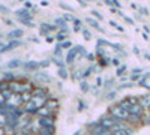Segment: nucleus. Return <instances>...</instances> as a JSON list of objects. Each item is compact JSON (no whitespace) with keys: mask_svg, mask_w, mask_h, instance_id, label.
Returning <instances> with one entry per match:
<instances>
[{"mask_svg":"<svg viewBox=\"0 0 150 135\" xmlns=\"http://www.w3.org/2000/svg\"><path fill=\"white\" fill-rule=\"evenodd\" d=\"M56 24H57L59 27H62V29H63V32L66 33L68 27H66V23H65V20H63V18H57V20H56Z\"/></svg>","mask_w":150,"mask_h":135,"instance_id":"21","label":"nucleus"},{"mask_svg":"<svg viewBox=\"0 0 150 135\" xmlns=\"http://www.w3.org/2000/svg\"><path fill=\"white\" fill-rule=\"evenodd\" d=\"M8 123V120H6V116H3L2 113H0V128H3L5 125Z\"/></svg>","mask_w":150,"mask_h":135,"instance_id":"26","label":"nucleus"},{"mask_svg":"<svg viewBox=\"0 0 150 135\" xmlns=\"http://www.w3.org/2000/svg\"><path fill=\"white\" fill-rule=\"evenodd\" d=\"M2 78H3L5 81H14V80H15V74H12V72H5L3 75H2Z\"/></svg>","mask_w":150,"mask_h":135,"instance_id":"20","label":"nucleus"},{"mask_svg":"<svg viewBox=\"0 0 150 135\" xmlns=\"http://www.w3.org/2000/svg\"><path fill=\"white\" fill-rule=\"evenodd\" d=\"M80 89H81L83 93H87V92L90 90V86H89V83H87L86 80H81V83H80Z\"/></svg>","mask_w":150,"mask_h":135,"instance_id":"19","label":"nucleus"},{"mask_svg":"<svg viewBox=\"0 0 150 135\" xmlns=\"http://www.w3.org/2000/svg\"><path fill=\"white\" fill-rule=\"evenodd\" d=\"M87 132H89V135H111L110 129H105L99 125V120L93 122V123L87 126Z\"/></svg>","mask_w":150,"mask_h":135,"instance_id":"3","label":"nucleus"},{"mask_svg":"<svg viewBox=\"0 0 150 135\" xmlns=\"http://www.w3.org/2000/svg\"><path fill=\"white\" fill-rule=\"evenodd\" d=\"M0 93H2V96H3V99H5V102L9 99V98L12 96V95H14V92H12L11 89H8V90H3V92H0Z\"/></svg>","mask_w":150,"mask_h":135,"instance_id":"22","label":"nucleus"},{"mask_svg":"<svg viewBox=\"0 0 150 135\" xmlns=\"http://www.w3.org/2000/svg\"><path fill=\"white\" fill-rule=\"evenodd\" d=\"M9 108H20V107H23L24 105V102H23V98H21V95H17V93H14L9 99L5 102Z\"/></svg>","mask_w":150,"mask_h":135,"instance_id":"6","label":"nucleus"},{"mask_svg":"<svg viewBox=\"0 0 150 135\" xmlns=\"http://www.w3.org/2000/svg\"><path fill=\"white\" fill-rule=\"evenodd\" d=\"M23 35H24V32L21 30V29H14L9 35H8V38L12 41V39H20V38H23Z\"/></svg>","mask_w":150,"mask_h":135,"instance_id":"14","label":"nucleus"},{"mask_svg":"<svg viewBox=\"0 0 150 135\" xmlns=\"http://www.w3.org/2000/svg\"><path fill=\"white\" fill-rule=\"evenodd\" d=\"M78 105H80V107H78V110H80V111H83V110H84V104L80 101V104H78Z\"/></svg>","mask_w":150,"mask_h":135,"instance_id":"45","label":"nucleus"},{"mask_svg":"<svg viewBox=\"0 0 150 135\" xmlns=\"http://www.w3.org/2000/svg\"><path fill=\"white\" fill-rule=\"evenodd\" d=\"M0 135H6V134H5V131H3V128H0Z\"/></svg>","mask_w":150,"mask_h":135,"instance_id":"50","label":"nucleus"},{"mask_svg":"<svg viewBox=\"0 0 150 135\" xmlns=\"http://www.w3.org/2000/svg\"><path fill=\"white\" fill-rule=\"evenodd\" d=\"M143 123H144V125H147V126H150V113L143 116Z\"/></svg>","mask_w":150,"mask_h":135,"instance_id":"27","label":"nucleus"},{"mask_svg":"<svg viewBox=\"0 0 150 135\" xmlns=\"http://www.w3.org/2000/svg\"><path fill=\"white\" fill-rule=\"evenodd\" d=\"M20 66H23V62H21L20 59H12V60H9V62H8V68L9 69H17Z\"/></svg>","mask_w":150,"mask_h":135,"instance_id":"15","label":"nucleus"},{"mask_svg":"<svg viewBox=\"0 0 150 135\" xmlns=\"http://www.w3.org/2000/svg\"><path fill=\"white\" fill-rule=\"evenodd\" d=\"M60 54H62V47L57 45V48L54 50V56H60Z\"/></svg>","mask_w":150,"mask_h":135,"instance_id":"38","label":"nucleus"},{"mask_svg":"<svg viewBox=\"0 0 150 135\" xmlns=\"http://www.w3.org/2000/svg\"><path fill=\"white\" fill-rule=\"evenodd\" d=\"M92 14H93V15H95V17H96L98 20H102V15H101V14H99V12H98V11H93V12H92Z\"/></svg>","mask_w":150,"mask_h":135,"instance_id":"40","label":"nucleus"},{"mask_svg":"<svg viewBox=\"0 0 150 135\" xmlns=\"http://www.w3.org/2000/svg\"><path fill=\"white\" fill-rule=\"evenodd\" d=\"M126 99L129 101L131 105H135V104H138V96H128Z\"/></svg>","mask_w":150,"mask_h":135,"instance_id":"24","label":"nucleus"},{"mask_svg":"<svg viewBox=\"0 0 150 135\" xmlns=\"http://www.w3.org/2000/svg\"><path fill=\"white\" fill-rule=\"evenodd\" d=\"M59 77H62L63 80H66V78L69 77V74H68L66 68H59Z\"/></svg>","mask_w":150,"mask_h":135,"instance_id":"23","label":"nucleus"},{"mask_svg":"<svg viewBox=\"0 0 150 135\" xmlns=\"http://www.w3.org/2000/svg\"><path fill=\"white\" fill-rule=\"evenodd\" d=\"M54 38H51V36H47V42H53Z\"/></svg>","mask_w":150,"mask_h":135,"instance_id":"49","label":"nucleus"},{"mask_svg":"<svg viewBox=\"0 0 150 135\" xmlns=\"http://www.w3.org/2000/svg\"><path fill=\"white\" fill-rule=\"evenodd\" d=\"M138 104H140L144 110H149V107H150V93H146V95L138 96Z\"/></svg>","mask_w":150,"mask_h":135,"instance_id":"12","label":"nucleus"},{"mask_svg":"<svg viewBox=\"0 0 150 135\" xmlns=\"http://www.w3.org/2000/svg\"><path fill=\"white\" fill-rule=\"evenodd\" d=\"M123 18L126 20V23H128V24H134V20H131L129 17H126V15H123Z\"/></svg>","mask_w":150,"mask_h":135,"instance_id":"42","label":"nucleus"},{"mask_svg":"<svg viewBox=\"0 0 150 135\" xmlns=\"http://www.w3.org/2000/svg\"><path fill=\"white\" fill-rule=\"evenodd\" d=\"M0 14H9V9L6 8V6H0Z\"/></svg>","mask_w":150,"mask_h":135,"instance_id":"36","label":"nucleus"},{"mask_svg":"<svg viewBox=\"0 0 150 135\" xmlns=\"http://www.w3.org/2000/svg\"><path fill=\"white\" fill-rule=\"evenodd\" d=\"M77 51H78V54H81L83 57H86V56H87V51L84 50V48H83V47H80V45L77 47Z\"/></svg>","mask_w":150,"mask_h":135,"instance_id":"32","label":"nucleus"},{"mask_svg":"<svg viewBox=\"0 0 150 135\" xmlns=\"http://www.w3.org/2000/svg\"><path fill=\"white\" fill-rule=\"evenodd\" d=\"M36 86L32 81H21V80H14L9 81V89L17 93V95H23V93H32Z\"/></svg>","mask_w":150,"mask_h":135,"instance_id":"1","label":"nucleus"},{"mask_svg":"<svg viewBox=\"0 0 150 135\" xmlns=\"http://www.w3.org/2000/svg\"><path fill=\"white\" fill-rule=\"evenodd\" d=\"M112 84H114V80H112V78H110V80H107V81H105L104 87H105V89H110V87H112Z\"/></svg>","mask_w":150,"mask_h":135,"instance_id":"28","label":"nucleus"},{"mask_svg":"<svg viewBox=\"0 0 150 135\" xmlns=\"http://www.w3.org/2000/svg\"><path fill=\"white\" fill-rule=\"evenodd\" d=\"M60 6L63 8V9H66V11H75L72 6H69V5H66V3H60Z\"/></svg>","mask_w":150,"mask_h":135,"instance_id":"34","label":"nucleus"},{"mask_svg":"<svg viewBox=\"0 0 150 135\" xmlns=\"http://www.w3.org/2000/svg\"><path fill=\"white\" fill-rule=\"evenodd\" d=\"M143 72V69H140V68H135L134 69V74H141Z\"/></svg>","mask_w":150,"mask_h":135,"instance_id":"44","label":"nucleus"},{"mask_svg":"<svg viewBox=\"0 0 150 135\" xmlns=\"http://www.w3.org/2000/svg\"><path fill=\"white\" fill-rule=\"evenodd\" d=\"M149 113H150V107H149Z\"/></svg>","mask_w":150,"mask_h":135,"instance_id":"53","label":"nucleus"},{"mask_svg":"<svg viewBox=\"0 0 150 135\" xmlns=\"http://www.w3.org/2000/svg\"><path fill=\"white\" fill-rule=\"evenodd\" d=\"M5 104V99H3V96H2V93H0V105H3Z\"/></svg>","mask_w":150,"mask_h":135,"instance_id":"48","label":"nucleus"},{"mask_svg":"<svg viewBox=\"0 0 150 135\" xmlns=\"http://www.w3.org/2000/svg\"><path fill=\"white\" fill-rule=\"evenodd\" d=\"M80 134H81V132H80V131H78V132H77V134H75V135H80Z\"/></svg>","mask_w":150,"mask_h":135,"instance_id":"52","label":"nucleus"},{"mask_svg":"<svg viewBox=\"0 0 150 135\" xmlns=\"http://www.w3.org/2000/svg\"><path fill=\"white\" fill-rule=\"evenodd\" d=\"M126 123L129 125V126H138V125H141L143 123V117H140V116H134V114H129V117H128V120H126Z\"/></svg>","mask_w":150,"mask_h":135,"instance_id":"11","label":"nucleus"},{"mask_svg":"<svg viewBox=\"0 0 150 135\" xmlns=\"http://www.w3.org/2000/svg\"><path fill=\"white\" fill-rule=\"evenodd\" d=\"M126 72V66L125 65H122V66H119V69H117V75L120 77V75H123V74Z\"/></svg>","mask_w":150,"mask_h":135,"instance_id":"30","label":"nucleus"},{"mask_svg":"<svg viewBox=\"0 0 150 135\" xmlns=\"http://www.w3.org/2000/svg\"><path fill=\"white\" fill-rule=\"evenodd\" d=\"M54 128H39L38 135H54Z\"/></svg>","mask_w":150,"mask_h":135,"instance_id":"16","label":"nucleus"},{"mask_svg":"<svg viewBox=\"0 0 150 135\" xmlns=\"http://www.w3.org/2000/svg\"><path fill=\"white\" fill-rule=\"evenodd\" d=\"M111 3H114V5L117 6V8H120V3L117 2V0H111Z\"/></svg>","mask_w":150,"mask_h":135,"instance_id":"47","label":"nucleus"},{"mask_svg":"<svg viewBox=\"0 0 150 135\" xmlns=\"http://www.w3.org/2000/svg\"><path fill=\"white\" fill-rule=\"evenodd\" d=\"M83 36H84V39H86V41H89V39L92 38V33H90L89 30H86V29H84V30H83Z\"/></svg>","mask_w":150,"mask_h":135,"instance_id":"31","label":"nucleus"},{"mask_svg":"<svg viewBox=\"0 0 150 135\" xmlns=\"http://www.w3.org/2000/svg\"><path fill=\"white\" fill-rule=\"evenodd\" d=\"M62 18H63V20H68V21H74V20H75V17H74V15H71V14H65Z\"/></svg>","mask_w":150,"mask_h":135,"instance_id":"33","label":"nucleus"},{"mask_svg":"<svg viewBox=\"0 0 150 135\" xmlns=\"http://www.w3.org/2000/svg\"><path fill=\"white\" fill-rule=\"evenodd\" d=\"M44 107L48 110V111H50V114H51V116H56V113H57V110H59V101L56 99V98H50V99L44 104Z\"/></svg>","mask_w":150,"mask_h":135,"instance_id":"7","label":"nucleus"},{"mask_svg":"<svg viewBox=\"0 0 150 135\" xmlns=\"http://www.w3.org/2000/svg\"><path fill=\"white\" fill-rule=\"evenodd\" d=\"M144 56H146V59H149V60H150V53H147V54H144Z\"/></svg>","mask_w":150,"mask_h":135,"instance_id":"51","label":"nucleus"},{"mask_svg":"<svg viewBox=\"0 0 150 135\" xmlns=\"http://www.w3.org/2000/svg\"><path fill=\"white\" fill-rule=\"evenodd\" d=\"M56 39H57V41H65V39H66V33H65V32H60V33L56 36Z\"/></svg>","mask_w":150,"mask_h":135,"instance_id":"29","label":"nucleus"},{"mask_svg":"<svg viewBox=\"0 0 150 135\" xmlns=\"http://www.w3.org/2000/svg\"><path fill=\"white\" fill-rule=\"evenodd\" d=\"M117 105H119V107H122L123 110H126V111H128V110L132 107V105L129 104V101L126 99V98H125V99H122V101H119V102H117Z\"/></svg>","mask_w":150,"mask_h":135,"instance_id":"18","label":"nucleus"},{"mask_svg":"<svg viewBox=\"0 0 150 135\" xmlns=\"http://www.w3.org/2000/svg\"><path fill=\"white\" fill-rule=\"evenodd\" d=\"M56 125V116H47L38 119V126L39 128H54Z\"/></svg>","mask_w":150,"mask_h":135,"instance_id":"5","label":"nucleus"},{"mask_svg":"<svg viewBox=\"0 0 150 135\" xmlns=\"http://www.w3.org/2000/svg\"><path fill=\"white\" fill-rule=\"evenodd\" d=\"M111 63H112V65H119L120 62H119V60H117V59H112V60H111Z\"/></svg>","mask_w":150,"mask_h":135,"instance_id":"46","label":"nucleus"},{"mask_svg":"<svg viewBox=\"0 0 150 135\" xmlns=\"http://www.w3.org/2000/svg\"><path fill=\"white\" fill-rule=\"evenodd\" d=\"M60 47H62V50H71L72 44H71L69 41H65V42H62V44H60Z\"/></svg>","mask_w":150,"mask_h":135,"instance_id":"25","label":"nucleus"},{"mask_svg":"<svg viewBox=\"0 0 150 135\" xmlns=\"http://www.w3.org/2000/svg\"><path fill=\"white\" fill-rule=\"evenodd\" d=\"M140 12H141L143 15H149V11H147L146 8H140Z\"/></svg>","mask_w":150,"mask_h":135,"instance_id":"41","label":"nucleus"},{"mask_svg":"<svg viewBox=\"0 0 150 135\" xmlns=\"http://www.w3.org/2000/svg\"><path fill=\"white\" fill-rule=\"evenodd\" d=\"M108 114H110V116H112L114 119H117L119 122H126V120H128V117H129V113L126 111V110H123L122 107H119L117 104L110 107Z\"/></svg>","mask_w":150,"mask_h":135,"instance_id":"2","label":"nucleus"},{"mask_svg":"<svg viewBox=\"0 0 150 135\" xmlns=\"http://www.w3.org/2000/svg\"><path fill=\"white\" fill-rule=\"evenodd\" d=\"M86 23H89V24H90L92 27L98 29L99 32H104V29H102L101 26H99V24H98V21H96V20H93V18H86Z\"/></svg>","mask_w":150,"mask_h":135,"instance_id":"17","label":"nucleus"},{"mask_svg":"<svg viewBox=\"0 0 150 135\" xmlns=\"http://www.w3.org/2000/svg\"><path fill=\"white\" fill-rule=\"evenodd\" d=\"M87 60H89V62H93V60H95V54H87Z\"/></svg>","mask_w":150,"mask_h":135,"instance_id":"43","label":"nucleus"},{"mask_svg":"<svg viewBox=\"0 0 150 135\" xmlns=\"http://www.w3.org/2000/svg\"><path fill=\"white\" fill-rule=\"evenodd\" d=\"M144 111H146V110H144L140 104H135V105H132V107L128 110V113H129V114L140 116V117H143V116H144Z\"/></svg>","mask_w":150,"mask_h":135,"instance_id":"10","label":"nucleus"},{"mask_svg":"<svg viewBox=\"0 0 150 135\" xmlns=\"http://www.w3.org/2000/svg\"><path fill=\"white\" fill-rule=\"evenodd\" d=\"M116 95H117L116 92H110V93H108V96H107V99H108V101L114 99V98H116Z\"/></svg>","mask_w":150,"mask_h":135,"instance_id":"37","label":"nucleus"},{"mask_svg":"<svg viewBox=\"0 0 150 135\" xmlns=\"http://www.w3.org/2000/svg\"><path fill=\"white\" fill-rule=\"evenodd\" d=\"M77 56H78V51H77V47H75V48H71V50L68 51V54H66V63H68V65L74 63V60L77 59Z\"/></svg>","mask_w":150,"mask_h":135,"instance_id":"13","label":"nucleus"},{"mask_svg":"<svg viewBox=\"0 0 150 135\" xmlns=\"http://www.w3.org/2000/svg\"><path fill=\"white\" fill-rule=\"evenodd\" d=\"M117 119H114L112 116H110V114H105V116H102L101 119H99V125H101L102 128H105V129H111L112 126H114L116 123H117Z\"/></svg>","mask_w":150,"mask_h":135,"instance_id":"4","label":"nucleus"},{"mask_svg":"<svg viewBox=\"0 0 150 135\" xmlns=\"http://www.w3.org/2000/svg\"><path fill=\"white\" fill-rule=\"evenodd\" d=\"M0 45H2V42H0Z\"/></svg>","mask_w":150,"mask_h":135,"instance_id":"54","label":"nucleus"},{"mask_svg":"<svg viewBox=\"0 0 150 135\" xmlns=\"http://www.w3.org/2000/svg\"><path fill=\"white\" fill-rule=\"evenodd\" d=\"M50 63H51V60H44V62H41V63H39V66H41V68H47Z\"/></svg>","mask_w":150,"mask_h":135,"instance_id":"35","label":"nucleus"},{"mask_svg":"<svg viewBox=\"0 0 150 135\" xmlns=\"http://www.w3.org/2000/svg\"><path fill=\"white\" fill-rule=\"evenodd\" d=\"M101 86H102V78L98 77V78H96V87H101Z\"/></svg>","mask_w":150,"mask_h":135,"instance_id":"39","label":"nucleus"},{"mask_svg":"<svg viewBox=\"0 0 150 135\" xmlns=\"http://www.w3.org/2000/svg\"><path fill=\"white\" fill-rule=\"evenodd\" d=\"M23 68H24V71H27V72H38V71L41 69L39 63H38V62H33V60H29V62L23 63Z\"/></svg>","mask_w":150,"mask_h":135,"instance_id":"9","label":"nucleus"},{"mask_svg":"<svg viewBox=\"0 0 150 135\" xmlns=\"http://www.w3.org/2000/svg\"><path fill=\"white\" fill-rule=\"evenodd\" d=\"M33 81H35L38 86H39V84H48L50 81H51V78H50L45 72H39V71H38V72H35Z\"/></svg>","mask_w":150,"mask_h":135,"instance_id":"8","label":"nucleus"}]
</instances>
